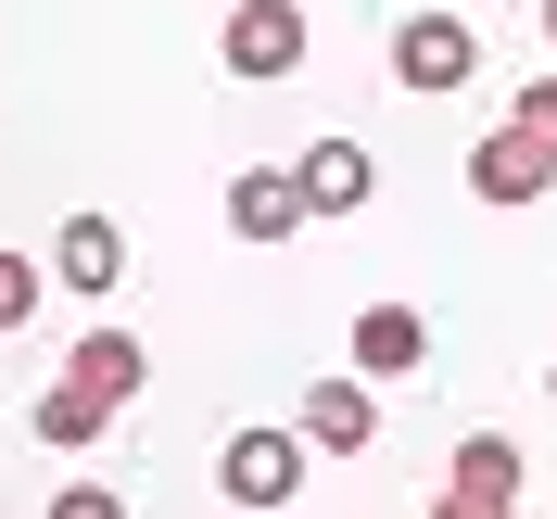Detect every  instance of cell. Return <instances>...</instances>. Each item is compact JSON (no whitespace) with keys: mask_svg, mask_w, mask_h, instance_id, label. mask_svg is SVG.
I'll use <instances>...</instances> for the list:
<instances>
[{"mask_svg":"<svg viewBox=\"0 0 557 519\" xmlns=\"http://www.w3.org/2000/svg\"><path fill=\"white\" fill-rule=\"evenodd\" d=\"M469 76H482V38H469V13H406V26H393V89L444 102V89H469Z\"/></svg>","mask_w":557,"mask_h":519,"instance_id":"6da1fadb","label":"cell"},{"mask_svg":"<svg viewBox=\"0 0 557 519\" xmlns=\"http://www.w3.org/2000/svg\"><path fill=\"white\" fill-rule=\"evenodd\" d=\"M305 431H228V456H215V494L228 507H292L305 494Z\"/></svg>","mask_w":557,"mask_h":519,"instance_id":"7a4b0ae2","label":"cell"},{"mask_svg":"<svg viewBox=\"0 0 557 519\" xmlns=\"http://www.w3.org/2000/svg\"><path fill=\"white\" fill-rule=\"evenodd\" d=\"M507 507H520V444H507V431H469L456 469H444V494H431V519H507Z\"/></svg>","mask_w":557,"mask_h":519,"instance_id":"3957f363","label":"cell"},{"mask_svg":"<svg viewBox=\"0 0 557 519\" xmlns=\"http://www.w3.org/2000/svg\"><path fill=\"white\" fill-rule=\"evenodd\" d=\"M469 190H482V203H545L557 190V139H532L520 114H507L494 139H469Z\"/></svg>","mask_w":557,"mask_h":519,"instance_id":"277c9868","label":"cell"},{"mask_svg":"<svg viewBox=\"0 0 557 519\" xmlns=\"http://www.w3.org/2000/svg\"><path fill=\"white\" fill-rule=\"evenodd\" d=\"M305 64V13L292 0H228V76L242 89H267V76Z\"/></svg>","mask_w":557,"mask_h":519,"instance_id":"5b68a950","label":"cell"},{"mask_svg":"<svg viewBox=\"0 0 557 519\" xmlns=\"http://www.w3.org/2000/svg\"><path fill=\"white\" fill-rule=\"evenodd\" d=\"M292 431H305L317 456H368V444H381V406H368V368H355V381H317Z\"/></svg>","mask_w":557,"mask_h":519,"instance_id":"8992f818","label":"cell"},{"mask_svg":"<svg viewBox=\"0 0 557 519\" xmlns=\"http://www.w3.org/2000/svg\"><path fill=\"white\" fill-rule=\"evenodd\" d=\"M292 177H305V215H355L368 190H381V152H368V139H317Z\"/></svg>","mask_w":557,"mask_h":519,"instance_id":"52a82bcc","label":"cell"},{"mask_svg":"<svg viewBox=\"0 0 557 519\" xmlns=\"http://www.w3.org/2000/svg\"><path fill=\"white\" fill-rule=\"evenodd\" d=\"M228 228H242V242H292V228H305V177L292 165H242L228 177Z\"/></svg>","mask_w":557,"mask_h":519,"instance_id":"ba28073f","label":"cell"},{"mask_svg":"<svg viewBox=\"0 0 557 519\" xmlns=\"http://www.w3.org/2000/svg\"><path fill=\"white\" fill-rule=\"evenodd\" d=\"M114 418H127V406H114V393L102 381H76V368H64V393H38V406H26V431H38V444H102V431H114Z\"/></svg>","mask_w":557,"mask_h":519,"instance_id":"9c48e42d","label":"cell"},{"mask_svg":"<svg viewBox=\"0 0 557 519\" xmlns=\"http://www.w3.org/2000/svg\"><path fill=\"white\" fill-rule=\"evenodd\" d=\"M418 355H431V317L418 305H368L355 317V368H368V381H406Z\"/></svg>","mask_w":557,"mask_h":519,"instance_id":"30bf717a","label":"cell"},{"mask_svg":"<svg viewBox=\"0 0 557 519\" xmlns=\"http://www.w3.org/2000/svg\"><path fill=\"white\" fill-rule=\"evenodd\" d=\"M51 279H64V292H114V279H127V242H114V215H64V242H51Z\"/></svg>","mask_w":557,"mask_h":519,"instance_id":"8fae6325","label":"cell"},{"mask_svg":"<svg viewBox=\"0 0 557 519\" xmlns=\"http://www.w3.org/2000/svg\"><path fill=\"white\" fill-rule=\"evenodd\" d=\"M76 381H102L114 406H127V393H152V355H139V330H89V343H76Z\"/></svg>","mask_w":557,"mask_h":519,"instance_id":"7c38bea8","label":"cell"},{"mask_svg":"<svg viewBox=\"0 0 557 519\" xmlns=\"http://www.w3.org/2000/svg\"><path fill=\"white\" fill-rule=\"evenodd\" d=\"M38 292H51V279H38L26 254H0V330H26V317H38Z\"/></svg>","mask_w":557,"mask_h":519,"instance_id":"4fadbf2b","label":"cell"},{"mask_svg":"<svg viewBox=\"0 0 557 519\" xmlns=\"http://www.w3.org/2000/svg\"><path fill=\"white\" fill-rule=\"evenodd\" d=\"M114 507H127L114 482H64V494H51V519H114Z\"/></svg>","mask_w":557,"mask_h":519,"instance_id":"5bb4252c","label":"cell"},{"mask_svg":"<svg viewBox=\"0 0 557 519\" xmlns=\"http://www.w3.org/2000/svg\"><path fill=\"white\" fill-rule=\"evenodd\" d=\"M520 127H532V139H557V76H532V89H520Z\"/></svg>","mask_w":557,"mask_h":519,"instance_id":"9a60e30c","label":"cell"},{"mask_svg":"<svg viewBox=\"0 0 557 519\" xmlns=\"http://www.w3.org/2000/svg\"><path fill=\"white\" fill-rule=\"evenodd\" d=\"M545 393H557V355H545Z\"/></svg>","mask_w":557,"mask_h":519,"instance_id":"2e32d148","label":"cell"},{"mask_svg":"<svg viewBox=\"0 0 557 519\" xmlns=\"http://www.w3.org/2000/svg\"><path fill=\"white\" fill-rule=\"evenodd\" d=\"M545 38H557V0H545Z\"/></svg>","mask_w":557,"mask_h":519,"instance_id":"e0dca14e","label":"cell"}]
</instances>
